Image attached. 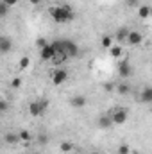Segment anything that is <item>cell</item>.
I'll return each instance as SVG.
<instances>
[{"label": "cell", "mask_w": 152, "mask_h": 154, "mask_svg": "<svg viewBox=\"0 0 152 154\" xmlns=\"http://www.w3.org/2000/svg\"><path fill=\"white\" fill-rule=\"evenodd\" d=\"M48 14H50V18H52L54 22H57V23H68V22H72V20L75 18L74 9H72L70 5H66V4L50 5V7H48Z\"/></svg>", "instance_id": "6da1fadb"}, {"label": "cell", "mask_w": 152, "mask_h": 154, "mask_svg": "<svg viewBox=\"0 0 152 154\" xmlns=\"http://www.w3.org/2000/svg\"><path fill=\"white\" fill-rule=\"evenodd\" d=\"M52 45L57 50H65L68 57H77L79 56V45L72 39H57V41H52Z\"/></svg>", "instance_id": "7a4b0ae2"}, {"label": "cell", "mask_w": 152, "mask_h": 154, "mask_svg": "<svg viewBox=\"0 0 152 154\" xmlns=\"http://www.w3.org/2000/svg\"><path fill=\"white\" fill-rule=\"evenodd\" d=\"M108 115H109V118L113 120L114 125H123V124L127 122V118H129V111H127L125 108L114 106V108H111V109L108 111Z\"/></svg>", "instance_id": "3957f363"}, {"label": "cell", "mask_w": 152, "mask_h": 154, "mask_svg": "<svg viewBox=\"0 0 152 154\" xmlns=\"http://www.w3.org/2000/svg\"><path fill=\"white\" fill-rule=\"evenodd\" d=\"M48 108V100L47 99H39V100H32L29 104V115L31 116H41Z\"/></svg>", "instance_id": "277c9868"}, {"label": "cell", "mask_w": 152, "mask_h": 154, "mask_svg": "<svg viewBox=\"0 0 152 154\" xmlns=\"http://www.w3.org/2000/svg\"><path fill=\"white\" fill-rule=\"evenodd\" d=\"M116 70H118V75L122 77V79H127V77L132 75V66H131L129 59H120Z\"/></svg>", "instance_id": "5b68a950"}, {"label": "cell", "mask_w": 152, "mask_h": 154, "mask_svg": "<svg viewBox=\"0 0 152 154\" xmlns=\"http://www.w3.org/2000/svg\"><path fill=\"white\" fill-rule=\"evenodd\" d=\"M66 81H68V72H66L65 68H57V70L52 72V82H54L56 86H61V84L66 82Z\"/></svg>", "instance_id": "8992f818"}, {"label": "cell", "mask_w": 152, "mask_h": 154, "mask_svg": "<svg viewBox=\"0 0 152 154\" xmlns=\"http://www.w3.org/2000/svg\"><path fill=\"white\" fill-rule=\"evenodd\" d=\"M129 47H138V45H141L143 43V34L140 32V31H131L129 32V36H127V41H125Z\"/></svg>", "instance_id": "52a82bcc"}, {"label": "cell", "mask_w": 152, "mask_h": 154, "mask_svg": "<svg viewBox=\"0 0 152 154\" xmlns=\"http://www.w3.org/2000/svg\"><path fill=\"white\" fill-rule=\"evenodd\" d=\"M54 54H56V48H54L52 43H47L43 48H39V57H41L43 61H52Z\"/></svg>", "instance_id": "ba28073f"}, {"label": "cell", "mask_w": 152, "mask_h": 154, "mask_svg": "<svg viewBox=\"0 0 152 154\" xmlns=\"http://www.w3.org/2000/svg\"><path fill=\"white\" fill-rule=\"evenodd\" d=\"M86 104H88V99H86L84 95H75V97L70 99V106H72L74 109H82Z\"/></svg>", "instance_id": "9c48e42d"}, {"label": "cell", "mask_w": 152, "mask_h": 154, "mask_svg": "<svg viewBox=\"0 0 152 154\" xmlns=\"http://www.w3.org/2000/svg\"><path fill=\"white\" fill-rule=\"evenodd\" d=\"M140 100L145 104H152V86H145L140 91Z\"/></svg>", "instance_id": "30bf717a"}, {"label": "cell", "mask_w": 152, "mask_h": 154, "mask_svg": "<svg viewBox=\"0 0 152 154\" xmlns=\"http://www.w3.org/2000/svg\"><path fill=\"white\" fill-rule=\"evenodd\" d=\"M97 125L100 127V129H109L111 125H113V120L109 118V115L106 113V115H100L97 118Z\"/></svg>", "instance_id": "8fae6325"}, {"label": "cell", "mask_w": 152, "mask_h": 154, "mask_svg": "<svg viewBox=\"0 0 152 154\" xmlns=\"http://www.w3.org/2000/svg\"><path fill=\"white\" fill-rule=\"evenodd\" d=\"M11 48H13V41L7 38V36H2L0 38V52L2 54H7Z\"/></svg>", "instance_id": "7c38bea8"}, {"label": "cell", "mask_w": 152, "mask_h": 154, "mask_svg": "<svg viewBox=\"0 0 152 154\" xmlns=\"http://www.w3.org/2000/svg\"><path fill=\"white\" fill-rule=\"evenodd\" d=\"M118 95H122V97H125V95H129L131 93V84H127V82H118L116 84V90H114Z\"/></svg>", "instance_id": "4fadbf2b"}, {"label": "cell", "mask_w": 152, "mask_h": 154, "mask_svg": "<svg viewBox=\"0 0 152 154\" xmlns=\"http://www.w3.org/2000/svg\"><path fill=\"white\" fill-rule=\"evenodd\" d=\"M129 29L127 27H120L116 32H114V38H116V41H120V43H123V41H127V36H129Z\"/></svg>", "instance_id": "5bb4252c"}, {"label": "cell", "mask_w": 152, "mask_h": 154, "mask_svg": "<svg viewBox=\"0 0 152 154\" xmlns=\"http://www.w3.org/2000/svg\"><path fill=\"white\" fill-rule=\"evenodd\" d=\"M150 14H152L150 5H140V7H138V16H140L141 20H147Z\"/></svg>", "instance_id": "9a60e30c"}, {"label": "cell", "mask_w": 152, "mask_h": 154, "mask_svg": "<svg viewBox=\"0 0 152 154\" xmlns=\"http://www.w3.org/2000/svg\"><path fill=\"white\" fill-rule=\"evenodd\" d=\"M4 140H5V143L14 145L16 142H20V136H18V133H5L4 134Z\"/></svg>", "instance_id": "2e32d148"}, {"label": "cell", "mask_w": 152, "mask_h": 154, "mask_svg": "<svg viewBox=\"0 0 152 154\" xmlns=\"http://www.w3.org/2000/svg\"><path fill=\"white\" fill-rule=\"evenodd\" d=\"M18 136H20V142H23V143H29V142L32 140V133L27 131V129H22V131L18 133Z\"/></svg>", "instance_id": "e0dca14e"}, {"label": "cell", "mask_w": 152, "mask_h": 154, "mask_svg": "<svg viewBox=\"0 0 152 154\" xmlns=\"http://www.w3.org/2000/svg\"><path fill=\"white\" fill-rule=\"evenodd\" d=\"M100 45H102V48H108V50H109V48L114 45L113 38H111L109 34H104V36H102V39H100Z\"/></svg>", "instance_id": "ac0fdd59"}, {"label": "cell", "mask_w": 152, "mask_h": 154, "mask_svg": "<svg viewBox=\"0 0 152 154\" xmlns=\"http://www.w3.org/2000/svg\"><path fill=\"white\" fill-rule=\"evenodd\" d=\"M122 52H123V48H122L120 45H113V47L109 48V56L114 57V59H118V57L122 56Z\"/></svg>", "instance_id": "d6986e66"}, {"label": "cell", "mask_w": 152, "mask_h": 154, "mask_svg": "<svg viewBox=\"0 0 152 154\" xmlns=\"http://www.w3.org/2000/svg\"><path fill=\"white\" fill-rule=\"evenodd\" d=\"M59 149H61V152H72L74 151V143L72 142H61V145H59Z\"/></svg>", "instance_id": "ffe728a7"}, {"label": "cell", "mask_w": 152, "mask_h": 154, "mask_svg": "<svg viewBox=\"0 0 152 154\" xmlns=\"http://www.w3.org/2000/svg\"><path fill=\"white\" fill-rule=\"evenodd\" d=\"M29 63H31V59H29V56H23V57L20 59V68H22V70H25V68L29 66Z\"/></svg>", "instance_id": "44dd1931"}, {"label": "cell", "mask_w": 152, "mask_h": 154, "mask_svg": "<svg viewBox=\"0 0 152 154\" xmlns=\"http://www.w3.org/2000/svg\"><path fill=\"white\" fill-rule=\"evenodd\" d=\"M118 154H131V147H129L127 143H122V145L118 147Z\"/></svg>", "instance_id": "7402d4cb"}, {"label": "cell", "mask_w": 152, "mask_h": 154, "mask_svg": "<svg viewBox=\"0 0 152 154\" xmlns=\"http://www.w3.org/2000/svg\"><path fill=\"white\" fill-rule=\"evenodd\" d=\"M114 90H116V84H114V82H106V84H104V91L113 93Z\"/></svg>", "instance_id": "603a6c76"}, {"label": "cell", "mask_w": 152, "mask_h": 154, "mask_svg": "<svg viewBox=\"0 0 152 154\" xmlns=\"http://www.w3.org/2000/svg\"><path fill=\"white\" fill-rule=\"evenodd\" d=\"M7 11H9V5L2 4V5H0V18H5V16H7Z\"/></svg>", "instance_id": "cb8c5ba5"}, {"label": "cell", "mask_w": 152, "mask_h": 154, "mask_svg": "<svg viewBox=\"0 0 152 154\" xmlns=\"http://www.w3.org/2000/svg\"><path fill=\"white\" fill-rule=\"evenodd\" d=\"M7 108H9L7 100H5V99H2V100H0V109H2V113H5V111H7Z\"/></svg>", "instance_id": "d4e9b609"}, {"label": "cell", "mask_w": 152, "mask_h": 154, "mask_svg": "<svg viewBox=\"0 0 152 154\" xmlns=\"http://www.w3.org/2000/svg\"><path fill=\"white\" fill-rule=\"evenodd\" d=\"M38 142H39V143H43V145H45V143L48 142V136H47L45 133H41V134L38 136Z\"/></svg>", "instance_id": "484cf974"}, {"label": "cell", "mask_w": 152, "mask_h": 154, "mask_svg": "<svg viewBox=\"0 0 152 154\" xmlns=\"http://www.w3.org/2000/svg\"><path fill=\"white\" fill-rule=\"evenodd\" d=\"M11 86H13V88H20V86H22V81L16 77V79H13V81H11Z\"/></svg>", "instance_id": "4316f807"}, {"label": "cell", "mask_w": 152, "mask_h": 154, "mask_svg": "<svg viewBox=\"0 0 152 154\" xmlns=\"http://www.w3.org/2000/svg\"><path fill=\"white\" fill-rule=\"evenodd\" d=\"M0 2H2V4H5V5H9V7L18 4V0H0Z\"/></svg>", "instance_id": "83f0119b"}, {"label": "cell", "mask_w": 152, "mask_h": 154, "mask_svg": "<svg viewBox=\"0 0 152 154\" xmlns=\"http://www.w3.org/2000/svg\"><path fill=\"white\" fill-rule=\"evenodd\" d=\"M29 2H31L32 5H38V4H39V2H41V0H29Z\"/></svg>", "instance_id": "f1b7e54d"}, {"label": "cell", "mask_w": 152, "mask_h": 154, "mask_svg": "<svg viewBox=\"0 0 152 154\" xmlns=\"http://www.w3.org/2000/svg\"><path fill=\"white\" fill-rule=\"evenodd\" d=\"M91 154H102V152H99V151H95V152H91Z\"/></svg>", "instance_id": "f546056e"}]
</instances>
